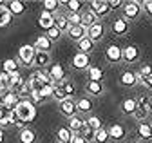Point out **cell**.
<instances>
[{"label": "cell", "mask_w": 152, "mask_h": 143, "mask_svg": "<svg viewBox=\"0 0 152 143\" xmlns=\"http://www.w3.org/2000/svg\"><path fill=\"white\" fill-rule=\"evenodd\" d=\"M15 112H16L18 120L26 125V123H31L36 118V107H34V103L31 100H20V103L16 105Z\"/></svg>", "instance_id": "1"}, {"label": "cell", "mask_w": 152, "mask_h": 143, "mask_svg": "<svg viewBox=\"0 0 152 143\" xmlns=\"http://www.w3.org/2000/svg\"><path fill=\"white\" fill-rule=\"evenodd\" d=\"M123 18L127 22H134L140 18V15L143 13L141 11V2H138V0H129V2L123 4Z\"/></svg>", "instance_id": "2"}, {"label": "cell", "mask_w": 152, "mask_h": 143, "mask_svg": "<svg viewBox=\"0 0 152 143\" xmlns=\"http://www.w3.org/2000/svg\"><path fill=\"white\" fill-rule=\"evenodd\" d=\"M34 56H36L34 45L26 44V45H22L20 49H18V62H20V65H24V67H33Z\"/></svg>", "instance_id": "3"}, {"label": "cell", "mask_w": 152, "mask_h": 143, "mask_svg": "<svg viewBox=\"0 0 152 143\" xmlns=\"http://www.w3.org/2000/svg\"><path fill=\"white\" fill-rule=\"evenodd\" d=\"M47 73H49V78L53 80V83H56V85L67 80V71L62 63H51Z\"/></svg>", "instance_id": "4"}, {"label": "cell", "mask_w": 152, "mask_h": 143, "mask_svg": "<svg viewBox=\"0 0 152 143\" xmlns=\"http://www.w3.org/2000/svg\"><path fill=\"white\" fill-rule=\"evenodd\" d=\"M89 9L96 15V18H105V16L110 15V7H109V2L107 0H92L89 4Z\"/></svg>", "instance_id": "5"}, {"label": "cell", "mask_w": 152, "mask_h": 143, "mask_svg": "<svg viewBox=\"0 0 152 143\" xmlns=\"http://www.w3.org/2000/svg\"><path fill=\"white\" fill-rule=\"evenodd\" d=\"M150 116V105H148V96H140L138 98V107H136V112L134 118L138 121H145Z\"/></svg>", "instance_id": "6"}, {"label": "cell", "mask_w": 152, "mask_h": 143, "mask_svg": "<svg viewBox=\"0 0 152 143\" xmlns=\"http://www.w3.org/2000/svg\"><path fill=\"white\" fill-rule=\"evenodd\" d=\"M105 60L109 63H118V62H121L123 60V49L118 44L107 45V49H105Z\"/></svg>", "instance_id": "7"}, {"label": "cell", "mask_w": 152, "mask_h": 143, "mask_svg": "<svg viewBox=\"0 0 152 143\" xmlns=\"http://www.w3.org/2000/svg\"><path fill=\"white\" fill-rule=\"evenodd\" d=\"M136 138L138 141L152 143V125L148 121H140V125L136 127Z\"/></svg>", "instance_id": "8"}, {"label": "cell", "mask_w": 152, "mask_h": 143, "mask_svg": "<svg viewBox=\"0 0 152 143\" xmlns=\"http://www.w3.org/2000/svg\"><path fill=\"white\" fill-rule=\"evenodd\" d=\"M107 131H109V138L112 141H123L127 138V129L123 123H112Z\"/></svg>", "instance_id": "9"}, {"label": "cell", "mask_w": 152, "mask_h": 143, "mask_svg": "<svg viewBox=\"0 0 152 143\" xmlns=\"http://www.w3.org/2000/svg\"><path fill=\"white\" fill-rule=\"evenodd\" d=\"M71 65L72 69H78V71H87L91 67V60H89V55H83V53H76L71 60Z\"/></svg>", "instance_id": "10"}, {"label": "cell", "mask_w": 152, "mask_h": 143, "mask_svg": "<svg viewBox=\"0 0 152 143\" xmlns=\"http://www.w3.org/2000/svg\"><path fill=\"white\" fill-rule=\"evenodd\" d=\"M58 107H60L62 116L67 118V120H71V118H74L76 114H78V111H76V101L74 100H64V101H60Z\"/></svg>", "instance_id": "11"}, {"label": "cell", "mask_w": 152, "mask_h": 143, "mask_svg": "<svg viewBox=\"0 0 152 143\" xmlns=\"http://www.w3.org/2000/svg\"><path fill=\"white\" fill-rule=\"evenodd\" d=\"M18 103H20V98H18V94L15 91H7L2 96V107H4V111H15Z\"/></svg>", "instance_id": "12"}, {"label": "cell", "mask_w": 152, "mask_h": 143, "mask_svg": "<svg viewBox=\"0 0 152 143\" xmlns=\"http://www.w3.org/2000/svg\"><path fill=\"white\" fill-rule=\"evenodd\" d=\"M140 47L138 45H127L123 47V62L125 63H136L140 60Z\"/></svg>", "instance_id": "13"}, {"label": "cell", "mask_w": 152, "mask_h": 143, "mask_svg": "<svg viewBox=\"0 0 152 143\" xmlns=\"http://www.w3.org/2000/svg\"><path fill=\"white\" fill-rule=\"evenodd\" d=\"M94 109V103L89 96H83V98H78L76 100V111H78V114H91Z\"/></svg>", "instance_id": "14"}, {"label": "cell", "mask_w": 152, "mask_h": 143, "mask_svg": "<svg viewBox=\"0 0 152 143\" xmlns=\"http://www.w3.org/2000/svg\"><path fill=\"white\" fill-rule=\"evenodd\" d=\"M103 34H105V26L102 24V22H96L92 27H89L87 29V36L96 44V42H100L102 38H103Z\"/></svg>", "instance_id": "15"}, {"label": "cell", "mask_w": 152, "mask_h": 143, "mask_svg": "<svg viewBox=\"0 0 152 143\" xmlns=\"http://www.w3.org/2000/svg\"><path fill=\"white\" fill-rule=\"evenodd\" d=\"M129 29H130V26H129V22L123 18H116L112 22V26H110V31L114 33V34H118V36H123V34H127L129 33Z\"/></svg>", "instance_id": "16"}, {"label": "cell", "mask_w": 152, "mask_h": 143, "mask_svg": "<svg viewBox=\"0 0 152 143\" xmlns=\"http://www.w3.org/2000/svg\"><path fill=\"white\" fill-rule=\"evenodd\" d=\"M67 36L78 44L80 40H83L87 36V27H83V26H71L69 31H67Z\"/></svg>", "instance_id": "17"}, {"label": "cell", "mask_w": 152, "mask_h": 143, "mask_svg": "<svg viewBox=\"0 0 152 143\" xmlns=\"http://www.w3.org/2000/svg\"><path fill=\"white\" fill-rule=\"evenodd\" d=\"M85 93L92 98H96V96H102L105 93V87L102 82H87L85 83Z\"/></svg>", "instance_id": "18"}, {"label": "cell", "mask_w": 152, "mask_h": 143, "mask_svg": "<svg viewBox=\"0 0 152 143\" xmlns=\"http://www.w3.org/2000/svg\"><path fill=\"white\" fill-rule=\"evenodd\" d=\"M136 78H138V83L145 85V83L152 78V63H143V65L138 69Z\"/></svg>", "instance_id": "19"}, {"label": "cell", "mask_w": 152, "mask_h": 143, "mask_svg": "<svg viewBox=\"0 0 152 143\" xmlns=\"http://www.w3.org/2000/svg\"><path fill=\"white\" fill-rule=\"evenodd\" d=\"M34 49H36V53H51L53 42L45 36V34H40V36L34 40Z\"/></svg>", "instance_id": "20"}, {"label": "cell", "mask_w": 152, "mask_h": 143, "mask_svg": "<svg viewBox=\"0 0 152 143\" xmlns=\"http://www.w3.org/2000/svg\"><path fill=\"white\" fill-rule=\"evenodd\" d=\"M120 83H121V87H127V89L138 85L136 73H132V71H123V73L120 74Z\"/></svg>", "instance_id": "21"}, {"label": "cell", "mask_w": 152, "mask_h": 143, "mask_svg": "<svg viewBox=\"0 0 152 143\" xmlns=\"http://www.w3.org/2000/svg\"><path fill=\"white\" fill-rule=\"evenodd\" d=\"M136 107H138V98H125L121 101V112L125 116H134Z\"/></svg>", "instance_id": "22"}, {"label": "cell", "mask_w": 152, "mask_h": 143, "mask_svg": "<svg viewBox=\"0 0 152 143\" xmlns=\"http://www.w3.org/2000/svg\"><path fill=\"white\" fill-rule=\"evenodd\" d=\"M38 26H40L42 29H45V31L54 27V15H51L47 11H42L40 16H38Z\"/></svg>", "instance_id": "23"}, {"label": "cell", "mask_w": 152, "mask_h": 143, "mask_svg": "<svg viewBox=\"0 0 152 143\" xmlns=\"http://www.w3.org/2000/svg\"><path fill=\"white\" fill-rule=\"evenodd\" d=\"M49 65H51V53H36L33 67H36V69H45Z\"/></svg>", "instance_id": "24"}, {"label": "cell", "mask_w": 152, "mask_h": 143, "mask_svg": "<svg viewBox=\"0 0 152 143\" xmlns=\"http://www.w3.org/2000/svg\"><path fill=\"white\" fill-rule=\"evenodd\" d=\"M6 6H7V9L11 11L13 16H22L26 13V4L20 2V0H11V2H7Z\"/></svg>", "instance_id": "25"}, {"label": "cell", "mask_w": 152, "mask_h": 143, "mask_svg": "<svg viewBox=\"0 0 152 143\" xmlns=\"http://www.w3.org/2000/svg\"><path fill=\"white\" fill-rule=\"evenodd\" d=\"M54 27H58L62 33H67L71 24L67 20V13H58V15H54Z\"/></svg>", "instance_id": "26"}, {"label": "cell", "mask_w": 152, "mask_h": 143, "mask_svg": "<svg viewBox=\"0 0 152 143\" xmlns=\"http://www.w3.org/2000/svg\"><path fill=\"white\" fill-rule=\"evenodd\" d=\"M18 141L20 143H34L36 141V132L29 127L20 129V134H18Z\"/></svg>", "instance_id": "27"}, {"label": "cell", "mask_w": 152, "mask_h": 143, "mask_svg": "<svg viewBox=\"0 0 152 143\" xmlns=\"http://www.w3.org/2000/svg\"><path fill=\"white\" fill-rule=\"evenodd\" d=\"M13 20V15L4 2H0V27H7Z\"/></svg>", "instance_id": "28"}, {"label": "cell", "mask_w": 152, "mask_h": 143, "mask_svg": "<svg viewBox=\"0 0 152 143\" xmlns=\"http://www.w3.org/2000/svg\"><path fill=\"white\" fill-rule=\"evenodd\" d=\"M80 15H82V26H83V27H87V29H89V27H92L96 22H100V20L96 18V15H94L91 9H85V11H82Z\"/></svg>", "instance_id": "29"}, {"label": "cell", "mask_w": 152, "mask_h": 143, "mask_svg": "<svg viewBox=\"0 0 152 143\" xmlns=\"http://www.w3.org/2000/svg\"><path fill=\"white\" fill-rule=\"evenodd\" d=\"M72 131L69 127H60L58 131H56V141H60V143H71L72 141Z\"/></svg>", "instance_id": "30"}, {"label": "cell", "mask_w": 152, "mask_h": 143, "mask_svg": "<svg viewBox=\"0 0 152 143\" xmlns=\"http://www.w3.org/2000/svg\"><path fill=\"white\" fill-rule=\"evenodd\" d=\"M24 83H26V82H24V78H22V74H20V73H13V74H11V78H9L7 89H9V91H18V89H20Z\"/></svg>", "instance_id": "31"}, {"label": "cell", "mask_w": 152, "mask_h": 143, "mask_svg": "<svg viewBox=\"0 0 152 143\" xmlns=\"http://www.w3.org/2000/svg\"><path fill=\"white\" fill-rule=\"evenodd\" d=\"M76 45H78V53H83V55H89V53H92L94 51V45H96V44H94L89 36H85L83 40H80L78 44H76Z\"/></svg>", "instance_id": "32"}, {"label": "cell", "mask_w": 152, "mask_h": 143, "mask_svg": "<svg viewBox=\"0 0 152 143\" xmlns=\"http://www.w3.org/2000/svg\"><path fill=\"white\" fill-rule=\"evenodd\" d=\"M87 73H89V82H103V71L96 65H91L87 69Z\"/></svg>", "instance_id": "33"}, {"label": "cell", "mask_w": 152, "mask_h": 143, "mask_svg": "<svg viewBox=\"0 0 152 143\" xmlns=\"http://www.w3.org/2000/svg\"><path fill=\"white\" fill-rule=\"evenodd\" d=\"M60 7H62V2H58V0H45L44 2V11H47L51 15H58Z\"/></svg>", "instance_id": "34"}, {"label": "cell", "mask_w": 152, "mask_h": 143, "mask_svg": "<svg viewBox=\"0 0 152 143\" xmlns=\"http://www.w3.org/2000/svg\"><path fill=\"white\" fill-rule=\"evenodd\" d=\"M62 7H65L67 13H78L83 7V2H80V0H65V2H62Z\"/></svg>", "instance_id": "35"}, {"label": "cell", "mask_w": 152, "mask_h": 143, "mask_svg": "<svg viewBox=\"0 0 152 143\" xmlns=\"http://www.w3.org/2000/svg\"><path fill=\"white\" fill-rule=\"evenodd\" d=\"M83 123H85V120H82L78 114H76L74 118L69 120V129L72 131V134H80V131H82V127H83Z\"/></svg>", "instance_id": "36"}, {"label": "cell", "mask_w": 152, "mask_h": 143, "mask_svg": "<svg viewBox=\"0 0 152 143\" xmlns=\"http://www.w3.org/2000/svg\"><path fill=\"white\" fill-rule=\"evenodd\" d=\"M94 143H110V138H109V131L105 127L98 129L96 132H94V138H92Z\"/></svg>", "instance_id": "37"}, {"label": "cell", "mask_w": 152, "mask_h": 143, "mask_svg": "<svg viewBox=\"0 0 152 143\" xmlns=\"http://www.w3.org/2000/svg\"><path fill=\"white\" fill-rule=\"evenodd\" d=\"M60 85H62V89H64V93H65L67 100H72L74 94H76V87H74V83H72L71 80H65V82H62Z\"/></svg>", "instance_id": "38"}, {"label": "cell", "mask_w": 152, "mask_h": 143, "mask_svg": "<svg viewBox=\"0 0 152 143\" xmlns=\"http://www.w3.org/2000/svg\"><path fill=\"white\" fill-rule=\"evenodd\" d=\"M2 71H6V73H9V74L18 73V62H16V60H13V58L4 60V63H2Z\"/></svg>", "instance_id": "39"}, {"label": "cell", "mask_w": 152, "mask_h": 143, "mask_svg": "<svg viewBox=\"0 0 152 143\" xmlns=\"http://www.w3.org/2000/svg\"><path fill=\"white\" fill-rule=\"evenodd\" d=\"M85 123L89 125V127H91L94 132H96L98 129H102V127H103V125H102V120H100L98 116H89V118L85 120Z\"/></svg>", "instance_id": "40"}, {"label": "cell", "mask_w": 152, "mask_h": 143, "mask_svg": "<svg viewBox=\"0 0 152 143\" xmlns=\"http://www.w3.org/2000/svg\"><path fill=\"white\" fill-rule=\"evenodd\" d=\"M62 34H64V33H62L58 27H51L49 31H45V36H47L53 44H54L56 40H60V38H62Z\"/></svg>", "instance_id": "41"}, {"label": "cell", "mask_w": 152, "mask_h": 143, "mask_svg": "<svg viewBox=\"0 0 152 143\" xmlns=\"http://www.w3.org/2000/svg\"><path fill=\"white\" fill-rule=\"evenodd\" d=\"M53 98L56 100V101H64V100H67V96H65V93H64V89H62V85L58 83V85H54V91H53Z\"/></svg>", "instance_id": "42"}, {"label": "cell", "mask_w": 152, "mask_h": 143, "mask_svg": "<svg viewBox=\"0 0 152 143\" xmlns=\"http://www.w3.org/2000/svg\"><path fill=\"white\" fill-rule=\"evenodd\" d=\"M31 101L34 103V105H38V103H42L44 101V96H42V91L38 87H34V89H31Z\"/></svg>", "instance_id": "43"}, {"label": "cell", "mask_w": 152, "mask_h": 143, "mask_svg": "<svg viewBox=\"0 0 152 143\" xmlns=\"http://www.w3.org/2000/svg\"><path fill=\"white\" fill-rule=\"evenodd\" d=\"M16 94H18V98H20V100H26V98H29L31 96V87L27 85V82L20 87V89H18V91H15Z\"/></svg>", "instance_id": "44"}, {"label": "cell", "mask_w": 152, "mask_h": 143, "mask_svg": "<svg viewBox=\"0 0 152 143\" xmlns=\"http://www.w3.org/2000/svg\"><path fill=\"white\" fill-rule=\"evenodd\" d=\"M67 20L71 26H82V15L80 13H67Z\"/></svg>", "instance_id": "45"}, {"label": "cell", "mask_w": 152, "mask_h": 143, "mask_svg": "<svg viewBox=\"0 0 152 143\" xmlns=\"http://www.w3.org/2000/svg\"><path fill=\"white\" fill-rule=\"evenodd\" d=\"M54 85H56V83H45V85L40 89V91H42V96H44V100H47V98H53Z\"/></svg>", "instance_id": "46"}, {"label": "cell", "mask_w": 152, "mask_h": 143, "mask_svg": "<svg viewBox=\"0 0 152 143\" xmlns=\"http://www.w3.org/2000/svg\"><path fill=\"white\" fill-rule=\"evenodd\" d=\"M80 134L87 139V141H92V138H94V131L89 127L87 123H83V127H82V131H80Z\"/></svg>", "instance_id": "47"}, {"label": "cell", "mask_w": 152, "mask_h": 143, "mask_svg": "<svg viewBox=\"0 0 152 143\" xmlns=\"http://www.w3.org/2000/svg\"><path fill=\"white\" fill-rule=\"evenodd\" d=\"M141 11L148 16V18H152V0H145V2H141Z\"/></svg>", "instance_id": "48"}, {"label": "cell", "mask_w": 152, "mask_h": 143, "mask_svg": "<svg viewBox=\"0 0 152 143\" xmlns=\"http://www.w3.org/2000/svg\"><path fill=\"white\" fill-rule=\"evenodd\" d=\"M9 78H11L9 73H6V71H0V82H2L6 87H7V83H9ZM7 91H9V89H7Z\"/></svg>", "instance_id": "49"}, {"label": "cell", "mask_w": 152, "mask_h": 143, "mask_svg": "<svg viewBox=\"0 0 152 143\" xmlns=\"http://www.w3.org/2000/svg\"><path fill=\"white\" fill-rule=\"evenodd\" d=\"M107 2H109L110 11H112V9H118V7H123V4L120 2V0H107Z\"/></svg>", "instance_id": "50"}, {"label": "cell", "mask_w": 152, "mask_h": 143, "mask_svg": "<svg viewBox=\"0 0 152 143\" xmlns=\"http://www.w3.org/2000/svg\"><path fill=\"white\" fill-rule=\"evenodd\" d=\"M71 143H89V141H87V139H85V138H83L82 134H74V136H72V141H71Z\"/></svg>", "instance_id": "51"}, {"label": "cell", "mask_w": 152, "mask_h": 143, "mask_svg": "<svg viewBox=\"0 0 152 143\" xmlns=\"http://www.w3.org/2000/svg\"><path fill=\"white\" fill-rule=\"evenodd\" d=\"M0 127H11V121L7 118V114H4L2 118H0Z\"/></svg>", "instance_id": "52"}, {"label": "cell", "mask_w": 152, "mask_h": 143, "mask_svg": "<svg viewBox=\"0 0 152 143\" xmlns=\"http://www.w3.org/2000/svg\"><path fill=\"white\" fill-rule=\"evenodd\" d=\"M6 93H7V87H6V85H4L2 82H0V96H4Z\"/></svg>", "instance_id": "53"}, {"label": "cell", "mask_w": 152, "mask_h": 143, "mask_svg": "<svg viewBox=\"0 0 152 143\" xmlns=\"http://www.w3.org/2000/svg\"><path fill=\"white\" fill-rule=\"evenodd\" d=\"M145 87H147V89H150V91H152V78H150V80H148V82L145 83Z\"/></svg>", "instance_id": "54"}, {"label": "cell", "mask_w": 152, "mask_h": 143, "mask_svg": "<svg viewBox=\"0 0 152 143\" xmlns=\"http://www.w3.org/2000/svg\"><path fill=\"white\" fill-rule=\"evenodd\" d=\"M0 143H4V132H2V129H0Z\"/></svg>", "instance_id": "55"}, {"label": "cell", "mask_w": 152, "mask_h": 143, "mask_svg": "<svg viewBox=\"0 0 152 143\" xmlns=\"http://www.w3.org/2000/svg\"><path fill=\"white\" fill-rule=\"evenodd\" d=\"M148 105H150V114H152V96H148Z\"/></svg>", "instance_id": "56"}, {"label": "cell", "mask_w": 152, "mask_h": 143, "mask_svg": "<svg viewBox=\"0 0 152 143\" xmlns=\"http://www.w3.org/2000/svg\"><path fill=\"white\" fill-rule=\"evenodd\" d=\"M4 114H6V111H4V107H0V118H2Z\"/></svg>", "instance_id": "57"}, {"label": "cell", "mask_w": 152, "mask_h": 143, "mask_svg": "<svg viewBox=\"0 0 152 143\" xmlns=\"http://www.w3.org/2000/svg\"><path fill=\"white\" fill-rule=\"evenodd\" d=\"M129 143H141V141H138V139H134V141H129Z\"/></svg>", "instance_id": "58"}, {"label": "cell", "mask_w": 152, "mask_h": 143, "mask_svg": "<svg viewBox=\"0 0 152 143\" xmlns=\"http://www.w3.org/2000/svg\"><path fill=\"white\" fill-rule=\"evenodd\" d=\"M0 107H2V96H0Z\"/></svg>", "instance_id": "59"}, {"label": "cell", "mask_w": 152, "mask_h": 143, "mask_svg": "<svg viewBox=\"0 0 152 143\" xmlns=\"http://www.w3.org/2000/svg\"><path fill=\"white\" fill-rule=\"evenodd\" d=\"M150 125H152V118H150Z\"/></svg>", "instance_id": "60"}, {"label": "cell", "mask_w": 152, "mask_h": 143, "mask_svg": "<svg viewBox=\"0 0 152 143\" xmlns=\"http://www.w3.org/2000/svg\"><path fill=\"white\" fill-rule=\"evenodd\" d=\"M54 143H60V141H54Z\"/></svg>", "instance_id": "61"}]
</instances>
